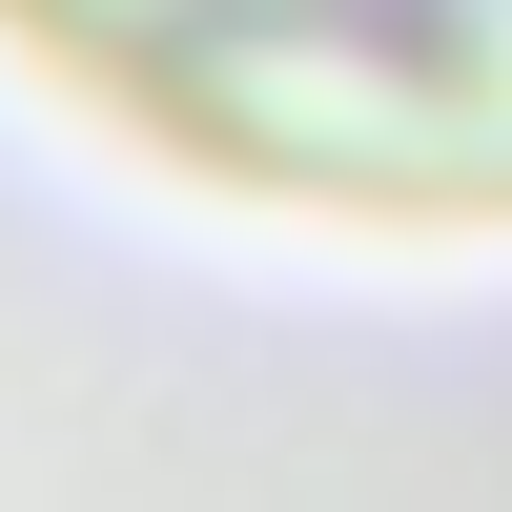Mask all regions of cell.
<instances>
[{
  "label": "cell",
  "instance_id": "cell-1",
  "mask_svg": "<svg viewBox=\"0 0 512 512\" xmlns=\"http://www.w3.org/2000/svg\"><path fill=\"white\" fill-rule=\"evenodd\" d=\"M164 185L308 226H512V0H0Z\"/></svg>",
  "mask_w": 512,
  "mask_h": 512
}]
</instances>
